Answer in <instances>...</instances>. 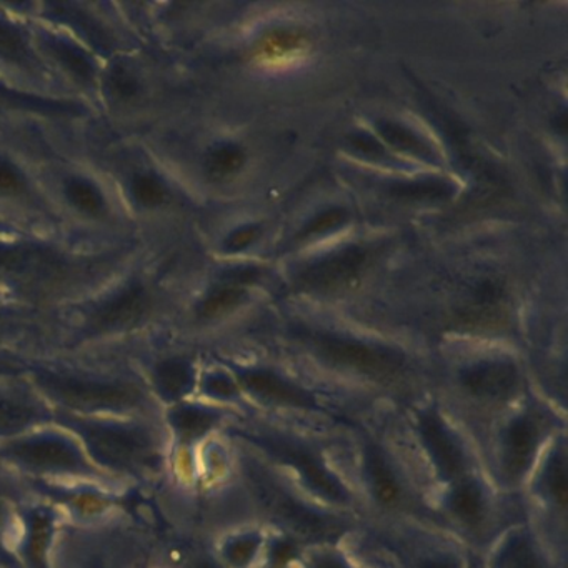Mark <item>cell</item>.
<instances>
[{"instance_id": "6", "label": "cell", "mask_w": 568, "mask_h": 568, "mask_svg": "<svg viewBox=\"0 0 568 568\" xmlns=\"http://www.w3.org/2000/svg\"><path fill=\"white\" fill-rule=\"evenodd\" d=\"M0 455L39 470L79 471L85 468L81 452L61 437H32L16 442L0 450Z\"/></svg>"}, {"instance_id": "7", "label": "cell", "mask_w": 568, "mask_h": 568, "mask_svg": "<svg viewBox=\"0 0 568 568\" xmlns=\"http://www.w3.org/2000/svg\"><path fill=\"white\" fill-rule=\"evenodd\" d=\"M312 42L304 32L275 29L258 39L252 51V61L262 71H291L304 64L311 55Z\"/></svg>"}, {"instance_id": "14", "label": "cell", "mask_w": 568, "mask_h": 568, "mask_svg": "<svg viewBox=\"0 0 568 568\" xmlns=\"http://www.w3.org/2000/svg\"><path fill=\"white\" fill-rule=\"evenodd\" d=\"M365 465H367L368 477H371L372 488H374L377 500L384 505H394L400 497V485L385 462L384 455L374 445L367 447Z\"/></svg>"}, {"instance_id": "28", "label": "cell", "mask_w": 568, "mask_h": 568, "mask_svg": "<svg viewBox=\"0 0 568 568\" xmlns=\"http://www.w3.org/2000/svg\"><path fill=\"white\" fill-rule=\"evenodd\" d=\"M261 547V537L255 534L242 535L225 545V557L234 567L245 568L257 554Z\"/></svg>"}, {"instance_id": "25", "label": "cell", "mask_w": 568, "mask_h": 568, "mask_svg": "<svg viewBox=\"0 0 568 568\" xmlns=\"http://www.w3.org/2000/svg\"><path fill=\"white\" fill-rule=\"evenodd\" d=\"M52 8H54V12L59 18H68V21H71V24L82 26V34H84L89 41L94 42L99 49L111 48V39L105 34L104 29L99 28L92 19L84 16V12L75 11L71 6L55 4L52 6Z\"/></svg>"}, {"instance_id": "24", "label": "cell", "mask_w": 568, "mask_h": 568, "mask_svg": "<svg viewBox=\"0 0 568 568\" xmlns=\"http://www.w3.org/2000/svg\"><path fill=\"white\" fill-rule=\"evenodd\" d=\"M52 517L48 511H34L31 517V540H29V554H31L34 568H44V555L51 538Z\"/></svg>"}, {"instance_id": "38", "label": "cell", "mask_w": 568, "mask_h": 568, "mask_svg": "<svg viewBox=\"0 0 568 568\" xmlns=\"http://www.w3.org/2000/svg\"><path fill=\"white\" fill-rule=\"evenodd\" d=\"M197 568H217V567H214V565H211V564H202L201 567H197Z\"/></svg>"}, {"instance_id": "37", "label": "cell", "mask_w": 568, "mask_h": 568, "mask_svg": "<svg viewBox=\"0 0 568 568\" xmlns=\"http://www.w3.org/2000/svg\"><path fill=\"white\" fill-rule=\"evenodd\" d=\"M16 367L12 364H9V362L0 361V374H11V372H14Z\"/></svg>"}, {"instance_id": "23", "label": "cell", "mask_w": 568, "mask_h": 568, "mask_svg": "<svg viewBox=\"0 0 568 568\" xmlns=\"http://www.w3.org/2000/svg\"><path fill=\"white\" fill-rule=\"evenodd\" d=\"M65 195L72 205L85 214L98 215L104 211V197L101 192L84 179H71L65 187Z\"/></svg>"}, {"instance_id": "29", "label": "cell", "mask_w": 568, "mask_h": 568, "mask_svg": "<svg viewBox=\"0 0 568 568\" xmlns=\"http://www.w3.org/2000/svg\"><path fill=\"white\" fill-rule=\"evenodd\" d=\"M241 164V154L235 149H215L207 159V169L214 178H224L231 174Z\"/></svg>"}, {"instance_id": "8", "label": "cell", "mask_w": 568, "mask_h": 568, "mask_svg": "<svg viewBox=\"0 0 568 568\" xmlns=\"http://www.w3.org/2000/svg\"><path fill=\"white\" fill-rule=\"evenodd\" d=\"M420 437L438 474L445 480H455L465 470V457L457 440L452 437L442 418L435 412H425L418 420Z\"/></svg>"}, {"instance_id": "16", "label": "cell", "mask_w": 568, "mask_h": 568, "mask_svg": "<svg viewBox=\"0 0 568 568\" xmlns=\"http://www.w3.org/2000/svg\"><path fill=\"white\" fill-rule=\"evenodd\" d=\"M0 58L26 71L41 69V62L32 54L24 36L4 19H0Z\"/></svg>"}, {"instance_id": "5", "label": "cell", "mask_w": 568, "mask_h": 568, "mask_svg": "<svg viewBox=\"0 0 568 568\" xmlns=\"http://www.w3.org/2000/svg\"><path fill=\"white\" fill-rule=\"evenodd\" d=\"M258 445L274 457L281 458L284 464L291 465L298 471L305 484L315 494L327 498L331 501H347L348 494L344 485L305 448L297 445L288 444V442L278 440V438H255Z\"/></svg>"}, {"instance_id": "3", "label": "cell", "mask_w": 568, "mask_h": 568, "mask_svg": "<svg viewBox=\"0 0 568 568\" xmlns=\"http://www.w3.org/2000/svg\"><path fill=\"white\" fill-rule=\"evenodd\" d=\"M39 384L52 397L75 408H125L141 400V392L131 385L81 381L52 374H42Z\"/></svg>"}, {"instance_id": "30", "label": "cell", "mask_w": 568, "mask_h": 568, "mask_svg": "<svg viewBox=\"0 0 568 568\" xmlns=\"http://www.w3.org/2000/svg\"><path fill=\"white\" fill-rule=\"evenodd\" d=\"M109 88H111L112 94L119 99H132L139 92V82L135 81L134 75L122 68V65H115L112 68L111 75H109Z\"/></svg>"}, {"instance_id": "26", "label": "cell", "mask_w": 568, "mask_h": 568, "mask_svg": "<svg viewBox=\"0 0 568 568\" xmlns=\"http://www.w3.org/2000/svg\"><path fill=\"white\" fill-rule=\"evenodd\" d=\"M132 195L144 207H158L168 197V191L154 175L139 174L132 182Z\"/></svg>"}, {"instance_id": "15", "label": "cell", "mask_w": 568, "mask_h": 568, "mask_svg": "<svg viewBox=\"0 0 568 568\" xmlns=\"http://www.w3.org/2000/svg\"><path fill=\"white\" fill-rule=\"evenodd\" d=\"M45 49L58 59L62 68L68 69L78 81L91 84L95 78V65L85 52L71 42L59 38L45 39Z\"/></svg>"}, {"instance_id": "4", "label": "cell", "mask_w": 568, "mask_h": 568, "mask_svg": "<svg viewBox=\"0 0 568 568\" xmlns=\"http://www.w3.org/2000/svg\"><path fill=\"white\" fill-rule=\"evenodd\" d=\"M65 264L54 252L38 247L0 248V272L29 291L54 284L64 274Z\"/></svg>"}, {"instance_id": "33", "label": "cell", "mask_w": 568, "mask_h": 568, "mask_svg": "<svg viewBox=\"0 0 568 568\" xmlns=\"http://www.w3.org/2000/svg\"><path fill=\"white\" fill-rule=\"evenodd\" d=\"M205 392L215 398H232L235 395V385L224 375H212L205 381Z\"/></svg>"}, {"instance_id": "2", "label": "cell", "mask_w": 568, "mask_h": 568, "mask_svg": "<svg viewBox=\"0 0 568 568\" xmlns=\"http://www.w3.org/2000/svg\"><path fill=\"white\" fill-rule=\"evenodd\" d=\"M79 430L92 455L109 467L129 470L149 464L154 455L151 438L141 428L82 424Z\"/></svg>"}, {"instance_id": "12", "label": "cell", "mask_w": 568, "mask_h": 568, "mask_svg": "<svg viewBox=\"0 0 568 568\" xmlns=\"http://www.w3.org/2000/svg\"><path fill=\"white\" fill-rule=\"evenodd\" d=\"M464 384L478 397L505 398L517 387V372L508 364H484L464 374Z\"/></svg>"}, {"instance_id": "21", "label": "cell", "mask_w": 568, "mask_h": 568, "mask_svg": "<svg viewBox=\"0 0 568 568\" xmlns=\"http://www.w3.org/2000/svg\"><path fill=\"white\" fill-rule=\"evenodd\" d=\"M38 418V410L26 402L0 397V435H12L26 430Z\"/></svg>"}, {"instance_id": "32", "label": "cell", "mask_w": 568, "mask_h": 568, "mask_svg": "<svg viewBox=\"0 0 568 568\" xmlns=\"http://www.w3.org/2000/svg\"><path fill=\"white\" fill-rule=\"evenodd\" d=\"M237 301V294L232 291H219L215 294H212L211 297L205 302L204 307H202V314L205 317H217V315L224 314L227 308H231L232 305Z\"/></svg>"}, {"instance_id": "19", "label": "cell", "mask_w": 568, "mask_h": 568, "mask_svg": "<svg viewBox=\"0 0 568 568\" xmlns=\"http://www.w3.org/2000/svg\"><path fill=\"white\" fill-rule=\"evenodd\" d=\"M495 568H544L540 555L528 538L514 537L505 541L495 558Z\"/></svg>"}, {"instance_id": "10", "label": "cell", "mask_w": 568, "mask_h": 568, "mask_svg": "<svg viewBox=\"0 0 568 568\" xmlns=\"http://www.w3.org/2000/svg\"><path fill=\"white\" fill-rule=\"evenodd\" d=\"M540 442V428L530 417H518L505 434V464L511 477L524 475L534 460Z\"/></svg>"}, {"instance_id": "34", "label": "cell", "mask_w": 568, "mask_h": 568, "mask_svg": "<svg viewBox=\"0 0 568 568\" xmlns=\"http://www.w3.org/2000/svg\"><path fill=\"white\" fill-rule=\"evenodd\" d=\"M295 554H297V550H295V545L292 544V541H275L274 547H272L271 568L287 567V564H291L292 558L295 557Z\"/></svg>"}, {"instance_id": "36", "label": "cell", "mask_w": 568, "mask_h": 568, "mask_svg": "<svg viewBox=\"0 0 568 568\" xmlns=\"http://www.w3.org/2000/svg\"><path fill=\"white\" fill-rule=\"evenodd\" d=\"M420 568H457V564L450 558H434V560L424 561Z\"/></svg>"}, {"instance_id": "35", "label": "cell", "mask_w": 568, "mask_h": 568, "mask_svg": "<svg viewBox=\"0 0 568 568\" xmlns=\"http://www.w3.org/2000/svg\"><path fill=\"white\" fill-rule=\"evenodd\" d=\"M314 568H347L341 560L334 557H317L314 560Z\"/></svg>"}, {"instance_id": "9", "label": "cell", "mask_w": 568, "mask_h": 568, "mask_svg": "<svg viewBox=\"0 0 568 568\" xmlns=\"http://www.w3.org/2000/svg\"><path fill=\"white\" fill-rule=\"evenodd\" d=\"M149 307V297L141 284H132L99 305L91 317L95 331L111 332L138 324Z\"/></svg>"}, {"instance_id": "20", "label": "cell", "mask_w": 568, "mask_h": 568, "mask_svg": "<svg viewBox=\"0 0 568 568\" xmlns=\"http://www.w3.org/2000/svg\"><path fill=\"white\" fill-rule=\"evenodd\" d=\"M454 514L468 524H477L484 514V495L475 481H462L450 495Z\"/></svg>"}, {"instance_id": "17", "label": "cell", "mask_w": 568, "mask_h": 568, "mask_svg": "<svg viewBox=\"0 0 568 568\" xmlns=\"http://www.w3.org/2000/svg\"><path fill=\"white\" fill-rule=\"evenodd\" d=\"M159 392L169 400L184 397L192 388V371L182 361H165L155 371Z\"/></svg>"}, {"instance_id": "27", "label": "cell", "mask_w": 568, "mask_h": 568, "mask_svg": "<svg viewBox=\"0 0 568 568\" xmlns=\"http://www.w3.org/2000/svg\"><path fill=\"white\" fill-rule=\"evenodd\" d=\"M545 481H547L548 491L551 497L565 507L568 497V477H567V462L561 454H555L547 465L545 471Z\"/></svg>"}, {"instance_id": "22", "label": "cell", "mask_w": 568, "mask_h": 568, "mask_svg": "<svg viewBox=\"0 0 568 568\" xmlns=\"http://www.w3.org/2000/svg\"><path fill=\"white\" fill-rule=\"evenodd\" d=\"M0 101L6 104L16 105V108L31 109V111L44 112V114H78L81 109L75 104L68 102L48 101V99L34 98V95L22 94V92L12 91L0 84Z\"/></svg>"}, {"instance_id": "31", "label": "cell", "mask_w": 568, "mask_h": 568, "mask_svg": "<svg viewBox=\"0 0 568 568\" xmlns=\"http://www.w3.org/2000/svg\"><path fill=\"white\" fill-rule=\"evenodd\" d=\"M22 191L24 179L18 169L6 159H0V195H19Z\"/></svg>"}, {"instance_id": "1", "label": "cell", "mask_w": 568, "mask_h": 568, "mask_svg": "<svg viewBox=\"0 0 568 568\" xmlns=\"http://www.w3.org/2000/svg\"><path fill=\"white\" fill-rule=\"evenodd\" d=\"M247 477L251 478L255 497L264 510L301 537L308 540H334L344 534V525L332 518L322 517L317 511L295 500L281 485L268 478L265 471L251 467L247 468Z\"/></svg>"}, {"instance_id": "13", "label": "cell", "mask_w": 568, "mask_h": 568, "mask_svg": "<svg viewBox=\"0 0 568 568\" xmlns=\"http://www.w3.org/2000/svg\"><path fill=\"white\" fill-rule=\"evenodd\" d=\"M244 384L248 390L258 397L274 404L291 405V407H315L314 398L305 392L298 390L294 385L267 372H251L244 375Z\"/></svg>"}, {"instance_id": "18", "label": "cell", "mask_w": 568, "mask_h": 568, "mask_svg": "<svg viewBox=\"0 0 568 568\" xmlns=\"http://www.w3.org/2000/svg\"><path fill=\"white\" fill-rule=\"evenodd\" d=\"M171 422L175 430L185 438V440H195L207 434L215 422L217 415L212 412L204 410V408L192 407V405H184V407L175 408L171 414Z\"/></svg>"}, {"instance_id": "11", "label": "cell", "mask_w": 568, "mask_h": 568, "mask_svg": "<svg viewBox=\"0 0 568 568\" xmlns=\"http://www.w3.org/2000/svg\"><path fill=\"white\" fill-rule=\"evenodd\" d=\"M324 352L328 358L338 362V364L348 365V367L357 368L368 375L392 374L397 367V362L382 352L374 348L364 347V345L347 344V342H327L324 345Z\"/></svg>"}]
</instances>
